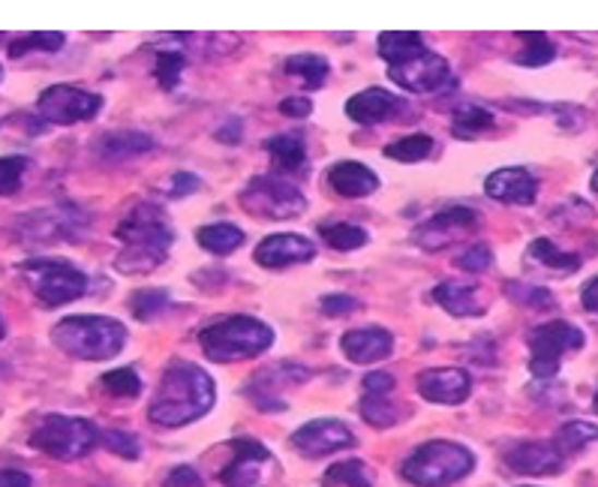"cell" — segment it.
<instances>
[{"instance_id": "6da1fadb", "label": "cell", "mask_w": 598, "mask_h": 487, "mask_svg": "<svg viewBox=\"0 0 598 487\" xmlns=\"http://www.w3.org/2000/svg\"><path fill=\"white\" fill-rule=\"evenodd\" d=\"M118 241L123 250L115 259V269L121 274H151L166 262L169 247L175 243V231L169 226L166 211L154 202L135 205L127 217L118 223Z\"/></svg>"}, {"instance_id": "7a4b0ae2", "label": "cell", "mask_w": 598, "mask_h": 487, "mask_svg": "<svg viewBox=\"0 0 598 487\" xmlns=\"http://www.w3.org/2000/svg\"><path fill=\"white\" fill-rule=\"evenodd\" d=\"M214 379L190 361H175L159 379L157 397L151 403V421L163 427L190 425L211 413L214 406Z\"/></svg>"}, {"instance_id": "3957f363", "label": "cell", "mask_w": 598, "mask_h": 487, "mask_svg": "<svg viewBox=\"0 0 598 487\" xmlns=\"http://www.w3.org/2000/svg\"><path fill=\"white\" fill-rule=\"evenodd\" d=\"M51 341L79 361H109L123 349L127 329L109 317H67L51 329Z\"/></svg>"}, {"instance_id": "277c9868", "label": "cell", "mask_w": 598, "mask_h": 487, "mask_svg": "<svg viewBox=\"0 0 598 487\" xmlns=\"http://www.w3.org/2000/svg\"><path fill=\"white\" fill-rule=\"evenodd\" d=\"M202 353L211 361L226 365V361H244V358H256L274 343V329L265 325L262 319L253 317H229L214 322L199 334Z\"/></svg>"}, {"instance_id": "5b68a950", "label": "cell", "mask_w": 598, "mask_h": 487, "mask_svg": "<svg viewBox=\"0 0 598 487\" xmlns=\"http://www.w3.org/2000/svg\"><path fill=\"white\" fill-rule=\"evenodd\" d=\"M473 470H476V454L466 446L433 439L428 446H421L412 458H406L400 475L416 487H448L457 485Z\"/></svg>"}, {"instance_id": "8992f818", "label": "cell", "mask_w": 598, "mask_h": 487, "mask_svg": "<svg viewBox=\"0 0 598 487\" xmlns=\"http://www.w3.org/2000/svg\"><path fill=\"white\" fill-rule=\"evenodd\" d=\"M22 277L37 295L39 305L61 307L87 293L85 271H79L63 259H27L22 265Z\"/></svg>"}, {"instance_id": "52a82bcc", "label": "cell", "mask_w": 598, "mask_h": 487, "mask_svg": "<svg viewBox=\"0 0 598 487\" xmlns=\"http://www.w3.org/2000/svg\"><path fill=\"white\" fill-rule=\"evenodd\" d=\"M526 343H529V373L536 379H553L560 373L562 358L584 349L586 337L572 322L553 319L529 331Z\"/></svg>"}, {"instance_id": "ba28073f", "label": "cell", "mask_w": 598, "mask_h": 487, "mask_svg": "<svg viewBox=\"0 0 598 487\" xmlns=\"http://www.w3.org/2000/svg\"><path fill=\"white\" fill-rule=\"evenodd\" d=\"M31 442L55 461H79L97 446V427L73 415H46Z\"/></svg>"}, {"instance_id": "9c48e42d", "label": "cell", "mask_w": 598, "mask_h": 487, "mask_svg": "<svg viewBox=\"0 0 598 487\" xmlns=\"http://www.w3.org/2000/svg\"><path fill=\"white\" fill-rule=\"evenodd\" d=\"M241 207L256 217L289 219L304 214L307 199L292 181L280 175H259L241 190Z\"/></svg>"}, {"instance_id": "30bf717a", "label": "cell", "mask_w": 598, "mask_h": 487, "mask_svg": "<svg viewBox=\"0 0 598 487\" xmlns=\"http://www.w3.org/2000/svg\"><path fill=\"white\" fill-rule=\"evenodd\" d=\"M478 231V211L466 205H452L440 211V214H433L428 223H421L416 231H412V238L421 250H428V253H436L442 247H452L457 241H466L469 235H476Z\"/></svg>"}, {"instance_id": "8fae6325", "label": "cell", "mask_w": 598, "mask_h": 487, "mask_svg": "<svg viewBox=\"0 0 598 487\" xmlns=\"http://www.w3.org/2000/svg\"><path fill=\"white\" fill-rule=\"evenodd\" d=\"M37 109L46 121L61 123L63 127V123H79L97 118L99 109H103V97L73 85H51L39 94Z\"/></svg>"}, {"instance_id": "7c38bea8", "label": "cell", "mask_w": 598, "mask_h": 487, "mask_svg": "<svg viewBox=\"0 0 598 487\" xmlns=\"http://www.w3.org/2000/svg\"><path fill=\"white\" fill-rule=\"evenodd\" d=\"M388 75L391 82H397L409 94H436V91L448 85L452 67L442 55L424 49L412 55V58H406V61L388 67Z\"/></svg>"}, {"instance_id": "4fadbf2b", "label": "cell", "mask_w": 598, "mask_h": 487, "mask_svg": "<svg viewBox=\"0 0 598 487\" xmlns=\"http://www.w3.org/2000/svg\"><path fill=\"white\" fill-rule=\"evenodd\" d=\"M355 442L358 439H355L352 427L343 425L337 418H316V421L304 425L292 437V446L304 458H325V454H334V451L352 449Z\"/></svg>"}, {"instance_id": "5bb4252c", "label": "cell", "mask_w": 598, "mask_h": 487, "mask_svg": "<svg viewBox=\"0 0 598 487\" xmlns=\"http://www.w3.org/2000/svg\"><path fill=\"white\" fill-rule=\"evenodd\" d=\"M235 451L229 470H223L220 482L226 487H262V470L271 463V451L259 439L238 437L229 442Z\"/></svg>"}, {"instance_id": "9a60e30c", "label": "cell", "mask_w": 598, "mask_h": 487, "mask_svg": "<svg viewBox=\"0 0 598 487\" xmlns=\"http://www.w3.org/2000/svg\"><path fill=\"white\" fill-rule=\"evenodd\" d=\"M418 394L430 403H442V406H457L469 397L473 391V377L464 367H433L418 373L416 379Z\"/></svg>"}, {"instance_id": "2e32d148", "label": "cell", "mask_w": 598, "mask_h": 487, "mask_svg": "<svg viewBox=\"0 0 598 487\" xmlns=\"http://www.w3.org/2000/svg\"><path fill=\"white\" fill-rule=\"evenodd\" d=\"M505 463H509V470L524 475H557L565 470V458L560 449L541 439H526V442L505 449Z\"/></svg>"}, {"instance_id": "e0dca14e", "label": "cell", "mask_w": 598, "mask_h": 487, "mask_svg": "<svg viewBox=\"0 0 598 487\" xmlns=\"http://www.w3.org/2000/svg\"><path fill=\"white\" fill-rule=\"evenodd\" d=\"M316 257V247L304 235H292V231H283V235H268L265 241L256 247V262L262 269L280 271L298 262H310Z\"/></svg>"}, {"instance_id": "ac0fdd59", "label": "cell", "mask_w": 598, "mask_h": 487, "mask_svg": "<svg viewBox=\"0 0 598 487\" xmlns=\"http://www.w3.org/2000/svg\"><path fill=\"white\" fill-rule=\"evenodd\" d=\"M485 193L505 205H533L538 195V181L536 175H529L526 169L509 166V169H497L488 175Z\"/></svg>"}, {"instance_id": "d6986e66", "label": "cell", "mask_w": 598, "mask_h": 487, "mask_svg": "<svg viewBox=\"0 0 598 487\" xmlns=\"http://www.w3.org/2000/svg\"><path fill=\"white\" fill-rule=\"evenodd\" d=\"M343 353L355 365H376L394 353V337L385 329H358L343 334Z\"/></svg>"}, {"instance_id": "ffe728a7", "label": "cell", "mask_w": 598, "mask_h": 487, "mask_svg": "<svg viewBox=\"0 0 598 487\" xmlns=\"http://www.w3.org/2000/svg\"><path fill=\"white\" fill-rule=\"evenodd\" d=\"M400 111V99L382 91V87H367L361 94H355L346 103V115L352 118L355 123H382L394 118Z\"/></svg>"}, {"instance_id": "44dd1931", "label": "cell", "mask_w": 598, "mask_h": 487, "mask_svg": "<svg viewBox=\"0 0 598 487\" xmlns=\"http://www.w3.org/2000/svg\"><path fill=\"white\" fill-rule=\"evenodd\" d=\"M433 301L445 310V313H452V317L464 319V317H481L485 310H488V301H485V295L478 286H469V283H440L436 289H433Z\"/></svg>"}, {"instance_id": "7402d4cb", "label": "cell", "mask_w": 598, "mask_h": 487, "mask_svg": "<svg viewBox=\"0 0 598 487\" xmlns=\"http://www.w3.org/2000/svg\"><path fill=\"white\" fill-rule=\"evenodd\" d=\"M331 190L346 199H361V195H373L379 190L376 171L367 169L364 163H355V159H343L334 169L328 171Z\"/></svg>"}, {"instance_id": "603a6c76", "label": "cell", "mask_w": 598, "mask_h": 487, "mask_svg": "<svg viewBox=\"0 0 598 487\" xmlns=\"http://www.w3.org/2000/svg\"><path fill=\"white\" fill-rule=\"evenodd\" d=\"M151 147H154V139L147 133H139V130H111V133H103L94 142L97 157L106 159V163L139 157V154H147Z\"/></svg>"}, {"instance_id": "cb8c5ba5", "label": "cell", "mask_w": 598, "mask_h": 487, "mask_svg": "<svg viewBox=\"0 0 598 487\" xmlns=\"http://www.w3.org/2000/svg\"><path fill=\"white\" fill-rule=\"evenodd\" d=\"M307 377H310V370H304V367L274 365L271 370H265V373H259V377L253 379V385H250V397L259 401L262 394H271L268 413H274V409H286V401L277 397V394L283 391V385H286V382H289V385H298V382H304Z\"/></svg>"}, {"instance_id": "d4e9b609", "label": "cell", "mask_w": 598, "mask_h": 487, "mask_svg": "<svg viewBox=\"0 0 598 487\" xmlns=\"http://www.w3.org/2000/svg\"><path fill=\"white\" fill-rule=\"evenodd\" d=\"M70 214H75L73 205H63V207H49V211H39L34 214V223H25L22 219V231H27L31 238H51V241H58V238H73V226H85V217L79 214V217L70 219Z\"/></svg>"}, {"instance_id": "484cf974", "label": "cell", "mask_w": 598, "mask_h": 487, "mask_svg": "<svg viewBox=\"0 0 598 487\" xmlns=\"http://www.w3.org/2000/svg\"><path fill=\"white\" fill-rule=\"evenodd\" d=\"M268 154L271 163H274L277 171H283V175H295V171L307 169V147L301 135H274V139H268Z\"/></svg>"}, {"instance_id": "4316f807", "label": "cell", "mask_w": 598, "mask_h": 487, "mask_svg": "<svg viewBox=\"0 0 598 487\" xmlns=\"http://www.w3.org/2000/svg\"><path fill=\"white\" fill-rule=\"evenodd\" d=\"M493 123H497L493 111L485 109L481 103H457L452 111V133L457 139H476L488 133Z\"/></svg>"}, {"instance_id": "83f0119b", "label": "cell", "mask_w": 598, "mask_h": 487, "mask_svg": "<svg viewBox=\"0 0 598 487\" xmlns=\"http://www.w3.org/2000/svg\"><path fill=\"white\" fill-rule=\"evenodd\" d=\"M526 257L538 262L545 271H553V274H574V271L584 265V259L577 257V253H565L550 238H536V241L529 243V253Z\"/></svg>"}, {"instance_id": "f1b7e54d", "label": "cell", "mask_w": 598, "mask_h": 487, "mask_svg": "<svg viewBox=\"0 0 598 487\" xmlns=\"http://www.w3.org/2000/svg\"><path fill=\"white\" fill-rule=\"evenodd\" d=\"M376 49L388 61V67H394V63H400L406 58L418 55V51H424L428 46H424V37L416 34V31H385L376 39Z\"/></svg>"}, {"instance_id": "f546056e", "label": "cell", "mask_w": 598, "mask_h": 487, "mask_svg": "<svg viewBox=\"0 0 598 487\" xmlns=\"http://www.w3.org/2000/svg\"><path fill=\"white\" fill-rule=\"evenodd\" d=\"M195 238L214 257H229L244 243V231L232 226V223H211V226H202L195 231Z\"/></svg>"}, {"instance_id": "4dcf8cb0", "label": "cell", "mask_w": 598, "mask_h": 487, "mask_svg": "<svg viewBox=\"0 0 598 487\" xmlns=\"http://www.w3.org/2000/svg\"><path fill=\"white\" fill-rule=\"evenodd\" d=\"M598 439V425H589V421H565V425L557 430L553 437V446L560 449V454L569 461L574 454H581L584 449H589Z\"/></svg>"}, {"instance_id": "1f68e13d", "label": "cell", "mask_w": 598, "mask_h": 487, "mask_svg": "<svg viewBox=\"0 0 598 487\" xmlns=\"http://www.w3.org/2000/svg\"><path fill=\"white\" fill-rule=\"evenodd\" d=\"M517 39L524 43V49L514 55V63H521V67H548L557 58V46L541 31H521Z\"/></svg>"}, {"instance_id": "d6a6232c", "label": "cell", "mask_w": 598, "mask_h": 487, "mask_svg": "<svg viewBox=\"0 0 598 487\" xmlns=\"http://www.w3.org/2000/svg\"><path fill=\"white\" fill-rule=\"evenodd\" d=\"M286 73L295 75V79H301L307 87H322L328 82L331 67L322 55L307 51V55H292V58L286 61Z\"/></svg>"}, {"instance_id": "836d02e7", "label": "cell", "mask_w": 598, "mask_h": 487, "mask_svg": "<svg viewBox=\"0 0 598 487\" xmlns=\"http://www.w3.org/2000/svg\"><path fill=\"white\" fill-rule=\"evenodd\" d=\"M319 235L325 238L331 250H358V247H364L367 243V229H361L358 223H319Z\"/></svg>"}, {"instance_id": "e575fe53", "label": "cell", "mask_w": 598, "mask_h": 487, "mask_svg": "<svg viewBox=\"0 0 598 487\" xmlns=\"http://www.w3.org/2000/svg\"><path fill=\"white\" fill-rule=\"evenodd\" d=\"M325 487H373V475L364 461H340L322 475Z\"/></svg>"}, {"instance_id": "d590c367", "label": "cell", "mask_w": 598, "mask_h": 487, "mask_svg": "<svg viewBox=\"0 0 598 487\" xmlns=\"http://www.w3.org/2000/svg\"><path fill=\"white\" fill-rule=\"evenodd\" d=\"M433 154V139L424 133L406 135V139H397L385 147V157L397 159V163H421Z\"/></svg>"}, {"instance_id": "8d00e7d4", "label": "cell", "mask_w": 598, "mask_h": 487, "mask_svg": "<svg viewBox=\"0 0 598 487\" xmlns=\"http://www.w3.org/2000/svg\"><path fill=\"white\" fill-rule=\"evenodd\" d=\"M63 34L58 31H37V34H27V37H19L10 43V58H25V55H34V51H43V55H51V51L63 49Z\"/></svg>"}, {"instance_id": "74e56055", "label": "cell", "mask_w": 598, "mask_h": 487, "mask_svg": "<svg viewBox=\"0 0 598 487\" xmlns=\"http://www.w3.org/2000/svg\"><path fill=\"white\" fill-rule=\"evenodd\" d=\"M361 415H364L367 425L373 427H391L397 425V406L391 403V394H376V391H367L364 401H361Z\"/></svg>"}, {"instance_id": "f35d334b", "label": "cell", "mask_w": 598, "mask_h": 487, "mask_svg": "<svg viewBox=\"0 0 598 487\" xmlns=\"http://www.w3.org/2000/svg\"><path fill=\"white\" fill-rule=\"evenodd\" d=\"M505 293L517 305L533 307V310H553L557 298L545 289V286H529V283H505Z\"/></svg>"}, {"instance_id": "ab89813d", "label": "cell", "mask_w": 598, "mask_h": 487, "mask_svg": "<svg viewBox=\"0 0 598 487\" xmlns=\"http://www.w3.org/2000/svg\"><path fill=\"white\" fill-rule=\"evenodd\" d=\"M103 389L115 394V397H139L142 394V379L135 373L133 367H118V370H109L103 373Z\"/></svg>"}, {"instance_id": "60d3db41", "label": "cell", "mask_w": 598, "mask_h": 487, "mask_svg": "<svg viewBox=\"0 0 598 487\" xmlns=\"http://www.w3.org/2000/svg\"><path fill=\"white\" fill-rule=\"evenodd\" d=\"M169 293L166 289H142V293L133 295V307L135 319H142V322H151V319H157L166 307H169Z\"/></svg>"}, {"instance_id": "b9f144b4", "label": "cell", "mask_w": 598, "mask_h": 487, "mask_svg": "<svg viewBox=\"0 0 598 487\" xmlns=\"http://www.w3.org/2000/svg\"><path fill=\"white\" fill-rule=\"evenodd\" d=\"M183 63H187V58H183L181 51H157V67H154V75H157V82L163 91H171V87L178 85Z\"/></svg>"}, {"instance_id": "7bdbcfd3", "label": "cell", "mask_w": 598, "mask_h": 487, "mask_svg": "<svg viewBox=\"0 0 598 487\" xmlns=\"http://www.w3.org/2000/svg\"><path fill=\"white\" fill-rule=\"evenodd\" d=\"M27 159L25 157H0V195H13L22 190Z\"/></svg>"}, {"instance_id": "ee69618b", "label": "cell", "mask_w": 598, "mask_h": 487, "mask_svg": "<svg viewBox=\"0 0 598 487\" xmlns=\"http://www.w3.org/2000/svg\"><path fill=\"white\" fill-rule=\"evenodd\" d=\"M493 262V253H490L488 243H476V247H466V253L454 259V265L461 271H473V274H481V271L490 269Z\"/></svg>"}, {"instance_id": "f6af8a7d", "label": "cell", "mask_w": 598, "mask_h": 487, "mask_svg": "<svg viewBox=\"0 0 598 487\" xmlns=\"http://www.w3.org/2000/svg\"><path fill=\"white\" fill-rule=\"evenodd\" d=\"M103 442H106V449L115 451V454H121V458H127V461H135V458L142 454V449H139L135 437L123 433V430H109V433L103 437Z\"/></svg>"}, {"instance_id": "bcb514c9", "label": "cell", "mask_w": 598, "mask_h": 487, "mask_svg": "<svg viewBox=\"0 0 598 487\" xmlns=\"http://www.w3.org/2000/svg\"><path fill=\"white\" fill-rule=\"evenodd\" d=\"M163 487H202V478H199V473H195L193 466H175L169 475H166V482H163Z\"/></svg>"}, {"instance_id": "7dc6e473", "label": "cell", "mask_w": 598, "mask_h": 487, "mask_svg": "<svg viewBox=\"0 0 598 487\" xmlns=\"http://www.w3.org/2000/svg\"><path fill=\"white\" fill-rule=\"evenodd\" d=\"M358 301L349 298V295H325L322 298V310L328 313V317H343V313H352Z\"/></svg>"}, {"instance_id": "c3c4849f", "label": "cell", "mask_w": 598, "mask_h": 487, "mask_svg": "<svg viewBox=\"0 0 598 487\" xmlns=\"http://www.w3.org/2000/svg\"><path fill=\"white\" fill-rule=\"evenodd\" d=\"M364 391H376V394H391L394 391V377L391 373H382V370H373L364 377Z\"/></svg>"}, {"instance_id": "681fc988", "label": "cell", "mask_w": 598, "mask_h": 487, "mask_svg": "<svg viewBox=\"0 0 598 487\" xmlns=\"http://www.w3.org/2000/svg\"><path fill=\"white\" fill-rule=\"evenodd\" d=\"M280 111L286 118H307V115L313 111V106H310V99L304 97H286L280 103Z\"/></svg>"}, {"instance_id": "f907efd6", "label": "cell", "mask_w": 598, "mask_h": 487, "mask_svg": "<svg viewBox=\"0 0 598 487\" xmlns=\"http://www.w3.org/2000/svg\"><path fill=\"white\" fill-rule=\"evenodd\" d=\"M0 487H34V478L19 470H0Z\"/></svg>"}, {"instance_id": "816d5d0a", "label": "cell", "mask_w": 598, "mask_h": 487, "mask_svg": "<svg viewBox=\"0 0 598 487\" xmlns=\"http://www.w3.org/2000/svg\"><path fill=\"white\" fill-rule=\"evenodd\" d=\"M193 190H199V178L190 175V171H178V175H175V183H171V193L187 195L193 193Z\"/></svg>"}, {"instance_id": "f5cc1de1", "label": "cell", "mask_w": 598, "mask_h": 487, "mask_svg": "<svg viewBox=\"0 0 598 487\" xmlns=\"http://www.w3.org/2000/svg\"><path fill=\"white\" fill-rule=\"evenodd\" d=\"M581 305H584V310H589L593 317H598V277H593V281L584 286V293H581Z\"/></svg>"}, {"instance_id": "db71d44e", "label": "cell", "mask_w": 598, "mask_h": 487, "mask_svg": "<svg viewBox=\"0 0 598 487\" xmlns=\"http://www.w3.org/2000/svg\"><path fill=\"white\" fill-rule=\"evenodd\" d=\"M229 127H232V130H220V133H217L220 142H238V139H241V121H232Z\"/></svg>"}, {"instance_id": "11a10c76", "label": "cell", "mask_w": 598, "mask_h": 487, "mask_svg": "<svg viewBox=\"0 0 598 487\" xmlns=\"http://www.w3.org/2000/svg\"><path fill=\"white\" fill-rule=\"evenodd\" d=\"M589 187H593V193H598V169H596V175H593V181H589Z\"/></svg>"}, {"instance_id": "9f6ffc18", "label": "cell", "mask_w": 598, "mask_h": 487, "mask_svg": "<svg viewBox=\"0 0 598 487\" xmlns=\"http://www.w3.org/2000/svg\"><path fill=\"white\" fill-rule=\"evenodd\" d=\"M7 337V329H3V319H0V341Z\"/></svg>"}, {"instance_id": "6f0895ef", "label": "cell", "mask_w": 598, "mask_h": 487, "mask_svg": "<svg viewBox=\"0 0 598 487\" xmlns=\"http://www.w3.org/2000/svg\"><path fill=\"white\" fill-rule=\"evenodd\" d=\"M593 409H596V415H598V391H596V397H593Z\"/></svg>"}]
</instances>
